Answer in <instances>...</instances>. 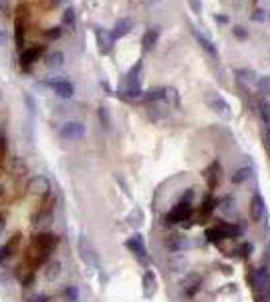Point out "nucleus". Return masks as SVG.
<instances>
[{"label": "nucleus", "instance_id": "nucleus-29", "mask_svg": "<svg viewBox=\"0 0 270 302\" xmlns=\"http://www.w3.org/2000/svg\"><path fill=\"white\" fill-rule=\"evenodd\" d=\"M258 113H260L262 121H264L266 125H270V101L262 99V101L258 103Z\"/></svg>", "mask_w": 270, "mask_h": 302}, {"label": "nucleus", "instance_id": "nucleus-20", "mask_svg": "<svg viewBox=\"0 0 270 302\" xmlns=\"http://www.w3.org/2000/svg\"><path fill=\"white\" fill-rule=\"evenodd\" d=\"M52 213H54V203H46V205L34 215V225L50 223V221H52Z\"/></svg>", "mask_w": 270, "mask_h": 302}, {"label": "nucleus", "instance_id": "nucleus-40", "mask_svg": "<svg viewBox=\"0 0 270 302\" xmlns=\"http://www.w3.org/2000/svg\"><path fill=\"white\" fill-rule=\"evenodd\" d=\"M30 302H50V296H46V294H38V296H34Z\"/></svg>", "mask_w": 270, "mask_h": 302}, {"label": "nucleus", "instance_id": "nucleus-16", "mask_svg": "<svg viewBox=\"0 0 270 302\" xmlns=\"http://www.w3.org/2000/svg\"><path fill=\"white\" fill-rule=\"evenodd\" d=\"M193 38H195V42L199 44V48L210 56V58H214V60H218V48H216V44L208 38V36H204V34H199L197 30H193Z\"/></svg>", "mask_w": 270, "mask_h": 302}, {"label": "nucleus", "instance_id": "nucleus-9", "mask_svg": "<svg viewBox=\"0 0 270 302\" xmlns=\"http://www.w3.org/2000/svg\"><path fill=\"white\" fill-rule=\"evenodd\" d=\"M18 12H20V14H16V30H14V36H16V46L22 50V48H24V34H26V20H28L26 6H20Z\"/></svg>", "mask_w": 270, "mask_h": 302}, {"label": "nucleus", "instance_id": "nucleus-24", "mask_svg": "<svg viewBox=\"0 0 270 302\" xmlns=\"http://www.w3.org/2000/svg\"><path fill=\"white\" fill-rule=\"evenodd\" d=\"M141 99L147 101V103L163 101V99H165V87H153V89H149V91H143Z\"/></svg>", "mask_w": 270, "mask_h": 302}, {"label": "nucleus", "instance_id": "nucleus-5", "mask_svg": "<svg viewBox=\"0 0 270 302\" xmlns=\"http://www.w3.org/2000/svg\"><path fill=\"white\" fill-rule=\"evenodd\" d=\"M125 248L135 256V260L139 262V264H143V266H147L149 264V256H147V248H145V244H143V238L139 236V234H135V236H131L129 240H125Z\"/></svg>", "mask_w": 270, "mask_h": 302}, {"label": "nucleus", "instance_id": "nucleus-38", "mask_svg": "<svg viewBox=\"0 0 270 302\" xmlns=\"http://www.w3.org/2000/svg\"><path fill=\"white\" fill-rule=\"evenodd\" d=\"M187 4H189V8H191L193 14H199V12H201V2H199V0H187Z\"/></svg>", "mask_w": 270, "mask_h": 302}, {"label": "nucleus", "instance_id": "nucleus-3", "mask_svg": "<svg viewBox=\"0 0 270 302\" xmlns=\"http://www.w3.org/2000/svg\"><path fill=\"white\" fill-rule=\"evenodd\" d=\"M206 103H208V107H210L220 119H224V121H230V119H232V109H230L228 101H226L220 93L210 91V93L206 95Z\"/></svg>", "mask_w": 270, "mask_h": 302}, {"label": "nucleus", "instance_id": "nucleus-4", "mask_svg": "<svg viewBox=\"0 0 270 302\" xmlns=\"http://www.w3.org/2000/svg\"><path fill=\"white\" fill-rule=\"evenodd\" d=\"M42 85L52 89V93L56 97H60V99H71L75 95V85L71 81L62 79V77H48V79L42 81Z\"/></svg>", "mask_w": 270, "mask_h": 302}, {"label": "nucleus", "instance_id": "nucleus-45", "mask_svg": "<svg viewBox=\"0 0 270 302\" xmlns=\"http://www.w3.org/2000/svg\"><path fill=\"white\" fill-rule=\"evenodd\" d=\"M254 2H256V0H254Z\"/></svg>", "mask_w": 270, "mask_h": 302}, {"label": "nucleus", "instance_id": "nucleus-6", "mask_svg": "<svg viewBox=\"0 0 270 302\" xmlns=\"http://www.w3.org/2000/svg\"><path fill=\"white\" fill-rule=\"evenodd\" d=\"M250 284L256 292H270V270L266 266L252 270L250 274Z\"/></svg>", "mask_w": 270, "mask_h": 302}, {"label": "nucleus", "instance_id": "nucleus-41", "mask_svg": "<svg viewBox=\"0 0 270 302\" xmlns=\"http://www.w3.org/2000/svg\"><path fill=\"white\" fill-rule=\"evenodd\" d=\"M4 149H6V143H4V139L0 137V157L4 155Z\"/></svg>", "mask_w": 270, "mask_h": 302}, {"label": "nucleus", "instance_id": "nucleus-7", "mask_svg": "<svg viewBox=\"0 0 270 302\" xmlns=\"http://www.w3.org/2000/svg\"><path fill=\"white\" fill-rule=\"evenodd\" d=\"M191 215V203L189 201H177L171 211L165 215V223H181L185 219H189Z\"/></svg>", "mask_w": 270, "mask_h": 302}, {"label": "nucleus", "instance_id": "nucleus-12", "mask_svg": "<svg viewBox=\"0 0 270 302\" xmlns=\"http://www.w3.org/2000/svg\"><path fill=\"white\" fill-rule=\"evenodd\" d=\"M79 254H81V258H83L89 266H97V264H99V256H97V252L93 250V246L87 242L85 236L79 238Z\"/></svg>", "mask_w": 270, "mask_h": 302}, {"label": "nucleus", "instance_id": "nucleus-2", "mask_svg": "<svg viewBox=\"0 0 270 302\" xmlns=\"http://www.w3.org/2000/svg\"><path fill=\"white\" fill-rule=\"evenodd\" d=\"M141 66H143V62L137 60L129 68V72L125 77V91H123V95L129 97V99H141V95H143V91H141V77H139L141 74Z\"/></svg>", "mask_w": 270, "mask_h": 302}, {"label": "nucleus", "instance_id": "nucleus-1", "mask_svg": "<svg viewBox=\"0 0 270 302\" xmlns=\"http://www.w3.org/2000/svg\"><path fill=\"white\" fill-rule=\"evenodd\" d=\"M56 246H58V236L52 234V232H40V234L32 236V240H30V248H32L38 256H42V260H44Z\"/></svg>", "mask_w": 270, "mask_h": 302}, {"label": "nucleus", "instance_id": "nucleus-28", "mask_svg": "<svg viewBox=\"0 0 270 302\" xmlns=\"http://www.w3.org/2000/svg\"><path fill=\"white\" fill-rule=\"evenodd\" d=\"M165 246H167V250H171V252H179L183 246H185V242H183V238L181 236H169L167 240H165Z\"/></svg>", "mask_w": 270, "mask_h": 302}, {"label": "nucleus", "instance_id": "nucleus-15", "mask_svg": "<svg viewBox=\"0 0 270 302\" xmlns=\"http://www.w3.org/2000/svg\"><path fill=\"white\" fill-rule=\"evenodd\" d=\"M28 189L36 195H44V193H50V181L48 177L44 175H32V179L28 181Z\"/></svg>", "mask_w": 270, "mask_h": 302}, {"label": "nucleus", "instance_id": "nucleus-35", "mask_svg": "<svg viewBox=\"0 0 270 302\" xmlns=\"http://www.w3.org/2000/svg\"><path fill=\"white\" fill-rule=\"evenodd\" d=\"M232 34L238 38V40H248V30L244 28V26H240V24H236V26H232Z\"/></svg>", "mask_w": 270, "mask_h": 302}, {"label": "nucleus", "instance_id": "nucleus-22", "mask_svg": "<svg viewBox=\"0 0 270 302\" xmlns=\"http://www.w3.org/2000/svg\"><path fill=\"white\" fill-rule=\"evenodd\" d=\"M60 272H62V264H60L58 260H50V262L44 266V278H46L48 282H54V280L60 276Z\"/></svg>", "mask_w": 270, "mask_h": 302}, {"label": "nucleus", "instance_id": "nucleus-25", "mask_svg": "<svg viewBox=\"0 0 270 302\" xmlns=\"http://www.w3.org/2000/svg\"><path fill=\"white\" fill-rule=\"evenodd\" d=\"M252 171H254V169H252L250 165H242V167H238V169L230 175V181H232V183H236V185H238V183H244L246 179H250Z\"/></svg>", "mask_w": 270, "mask_h": 302}, {"label": "nucleus", "instance_id": "nucleus-26", "mask_svg": "<svg viewBox=\"0 0 270 302\" xmlns=\"http://www.w3.org/2000/svg\"><path fill=\"white\" fill-rule=\"evenodd\" d=\"M62 62H64V56H62L60 50H52V52H48L46 58H44V64H46L48 68H58V66H62Z\"/></svg>", "mask_w": 270, "mask_h": 302}, {"label": "nucleus", "instance_id": "nucleus-36", "mask_svg": "<svg viewBox=\"0 0 270 302\" xmlns=\"http://www.w3.org/2000/svg\"><path fill=\"white\" fill-rule=\"evenodd\" d=\"M250 18L254 22H264V20H268V14H266V10H254V14Z\"/></svg>", "mask_w": 270, "mask_h": 302}, {"label": "nucleus", "instance_id": "nucleus-8", "mask_svg": "<svg viewBox=\"0 0 270 302\" xmlns=\"http://www.w3.org/2000/svg\"><path fill=\"white\" fill-rule=\"evenodd\" d=\"M85 135V125L81 121H69L58 129V137L64 141H75Z\"/></svg>", "mask_w": 270, "mask_h": 302}, {"label": "nucleus", "instance_id": "nucleus-23", "mask_svg": "<svg viewBox=\"0 0 270 302\" xmlns=\"http://www.w3.org/2000/svg\"><path fill=\"white\" fill-rule=\"evenodd\" d=\"M18 246V236H12L4 246H0V264H4L6 260H10L12 258V254H14V248Z\"/></svg>", "mask_w": 270, "mask_h": 302}, {"label": "nucleus", "instance_id": "nucleus-13", "mask_svg": "<svg viewBox=\"0 0 270 302\" xmlns=\"http://www.w3.org/2000/svg\"><path fill=\"white\" fill-rule=\"evenodd\" d=\"M42 52H44V46H42V44H34V46L22 48V52H20V66H22V68H28Z\"/></svg>", "mask_w": 270, "mask_h": 302}, {"label": "nucleus", "instance_id": "nucleus-31", "mask_svg": "<svg viewBox=\"0 0 270 302\" xmlns=\"http://www.w3.org/2000/svg\"><path fill=\"white\" fill-rule=\"evenodd\" d=\"M62 296H64L69 302H77V300H79V290H77V286H73V284L64 286V290H62Z\"/></svg>", "mask_w": 270, "mask_h": 302}, {"label": "nucleus", "instance_id": "nucleus-11", "mask_svg": "<svg viewBox=\"0 0 270 302\" xmlns=\"http://www.w3.org/2000/svg\"><path fill=\"white\" fill-rule=\"evenodd\" d=\"M131 30H133V20H131V18H119V20H115V24H113V28L109 30V34H111L113 40H121V38H125Z\"/></svg>", "mask_w": 270, "mask_h": 302}, {"label": "nucleus", "instance_id": "nucleus-39", "mask_svg": "<svg viewBox=\"0 0 270 302\" xmlns=\"http://www.w3.org/2000/svg\"><path fill=\"white\" fill-rule=\"evenodd\" d=\"M8 30L6 28H0V46H4V44H8Z\"/></svg>", "mask_w": 270, "mask_h": 302}, {"label": "nucleus", "instance_id": "nucleus-19", "mask_svg": "<svg viewBox=\"0 0 270 302\" xmlns=\"http://www.w3.org/2000/svg\"><path fill=\"white\" fill-rule=\"evenodd\" d=\"M141 282H143V296H145V298H151V296L155 294V290H157V278H155V274H153L151 270H145Z\"/></svg>", "mask_w": 270, "mask_h": 302}, {"label": "nucleus", "instance_id": "nucleus-42", "mask_svg": "<svg viewBox=\"0 0 270 302\" xmlns=\"http://www.w3.org/2000/svg\"><path fill=\"white\" fill-rule=\"evenodd\" d=\"M62 2H66V0H50V6H54V8H56V6H60Z\"/></svg>", "mask_w": 270, "mask_h": 302}, {"label": "nucleus", "instance_id": "nucleus-33", "mask_svg": "<svg viewBox=\"0 0 270 302\" xmlns=\"http://www.w3.org/2000/svg\"><path fill=\"white\" fill-rule=\"evenodd\" d=\"M220 209L222 211H226V213H230V211H234L236 209V201H234V197H224L222 201H220Z\"/></svg>", "mask_w": 270, "mask_h": 302}, {"label": "nucleus", "instance_id": "nucleus-14", "mask_svg": "<svg viewBox=\"0 0 270 302\" xmlns=\"http://www.w3.org/2000/svg\"><path fill=\"white\" fill-rule=\"evenodd\" d=\"M95 38H97V44H99L101 54H109V52L113 50L115 40L111 38L109 30H105V28H95Z\"/></svg>", "mask_w": 270, "mask_h": 302}, {"label": "nucleus", "instance_id": "nucleus-32", "mask_svg": "<svg viewBox=\"0 0 270 302\" xmlns=\"http://www.w3.org/2000/svg\"><path fill=\"white\" fill-rule=\"evenodd\" d=\"M97 115H99V121H101V125H103L105 129H109V127H111V117H109V111H107L105 107H99Z\"/></svg>", "mask_w": 270, "mask_h": 302}, {"label": "nucleus", "instance_id": "nucleus-17", "mask_svg": "<svg viewBox=\"0 0 270 302\" xmlns=\"http://www.w3.org/2000/svg\"><path fill=\"white\" fill-rule=\"evenodd\" d=\"M157 40H159V26H151L145 30L143 38H141V44H143V50L145 52H151L155 46H157Z\"/></svg>", "mask_w": 270, "mask_h": 302}, {"label": "nucleus", "instance_id": "nucleus-27", "mask_svg": "<svg viewBox=\"0 0 270 302\" xmlns=\"http://www.w3.org/2000/svg\"><path fill=\"white\" fill-rule=\"evenodd\" d=\"M60 22L64 24V28H75V22H77V16H75V10L73 8H64V12L60 14Z\"/></svg>", "mask_w": 270, "mask_h": 302}, {"label": "nucleus", "instance_id": "nucleus-10", "mask_svg": "<svg viewBox=\"0 0 270 302\" xmlns=\"http://www.w3.org/2000/svg\"><path fill=\"white\" fill-rule=\"evenodd\" d=\"M266 215V203H264V197L260 193H254L252 195V201H250V217L254 223H260Z\"/></svg>", "mask_w": 270, "mask_h": 302}, {"label": "nucleus", "instance_id": "nucleus-43", "mask_svg": "<svg viewBox=\"0 0 270 302\" xmlns=\"http://www.w3.org/2000/svg\"><path fill=\"white\" fill-rule=\"evenodd\" d=\"M2 228H4V223H0V232H2Z\"/></svg>", "mask_w": 270, "mask_h": 302}, {"label": "nucleus", "instance_id": "nucleus-37", "mask_svg": "<svg viewBox=\"0 0 270 302\" xmlns=\"http://www.w3.org/2000/svg\"><path fill=\"white\" fill-rule=\"evenodd\" d=\"M32 284H34V270H30V272L26 274V278L22 280V286H24V288H30Z\"/></svg>", "mask_w": 270, "mask_h": 302}, {"label": "nucleus", "instance_id": "nucleus-44", "mask_svg": "<svg viewBox=\"0 0 270 302\" xmlns=\"http://www.w3.org/2000/svg\"><path fill=\"white\" fill-rule=\"evenodd\" d=\"M147 2H157V0H147Z\"/></svg>", "mask_w": 270, "mask_h": 302}, {"label": "nucleus", "instance_id": "nucleus-34", "mask_svg": "<svg viewBox=\"0 0 270 302\" xmlns=\"http://www.w3.org/2000/svg\"><path fill=\"white\" fill-rule=\"evenodd\" d=\"M44 36H46L48 40H58V38L62 36V28H60V26H50L48 30H44Z\"/></svg>", "mask_w": 270, "mask_h": 302}, {"label": "nucleus", "instance_id": "nucleus-21", "mask_svg": "<svg viewBox=\"0 0 270 302\" xmlns=\"http://www.w3.org/2000/svg\"><path fill=\"white\" fill-rule=\"evenodd\" d=\"M234 74H236V79L240 81V83H248V85H256V81H258V74H256V70L254 68H236L234 70Z\"/></svg>", "mask_w": 270, "mask_h": 302}, {"label": "nucleus", "instance_id": "nucleus-30", "mask_svg": "<svg viewBox=\"0 0 270 302\" xmlns=\"http://www.w3.org/2000/svg\"><path fill=\"white\" fill-rule=\"evenodd\" d=\"M256 89H258V93H262V95H270V74L258 77V81H256Z\"/></svg>", "mask_w": 270, "mask_h": 302}, {"label": "nucleus", "instance_id": "nucleus-18", "mask_svg": "<svg viewBox=\"0 0 270 302\" xmlns=\"http://www.w3.org/2000/svg\"><path fill=\"white\" fill-rule=\"evenodd\" d=\"M199 276L197 274H187L183 280H181V294L183 296H193L197 290H199Z\"/></svg>", "mask_w": 270, "mask_h": 302}]
</instances>
